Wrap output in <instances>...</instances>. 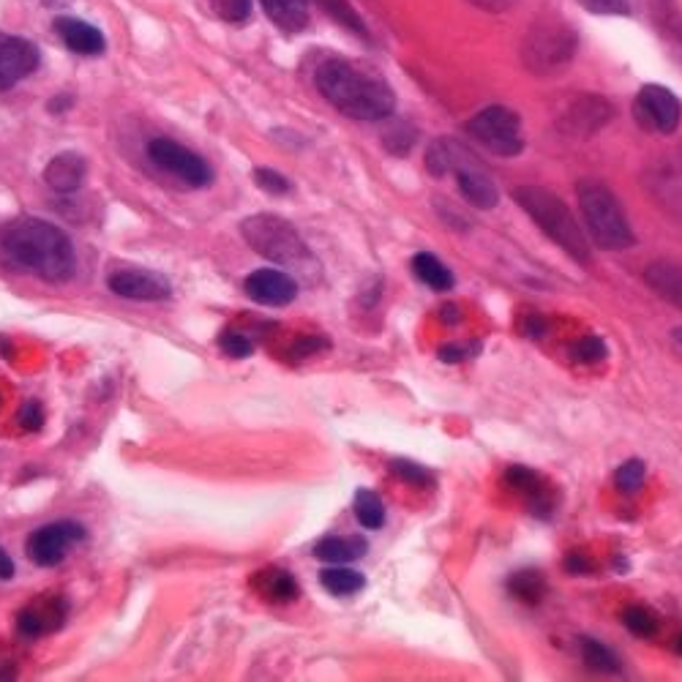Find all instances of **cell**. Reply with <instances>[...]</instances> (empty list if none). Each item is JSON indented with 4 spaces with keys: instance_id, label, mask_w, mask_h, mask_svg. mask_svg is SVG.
<instances>
[{
    "instance_id": "6da1fadb",
    "label": "cell",
    "mask_w": 682,
    "mask_h": 682,
    "mask_svg": "<svg viewBox=\"0 0 682 682\" xmlns=\"http://www.w3.org/2000/svg\"><path fill=\"white\" fill-rule=\"evenodd\" d=\"M0 249L17 268L50 284H63L74 276L77 254L69 235L50 221L22 219L3 232Z\"/></svg>"
},
{
    "instance_id": "7a4b0ae2",
    "label": "cell",
    "mask_w": 682,
    "mask_h": 682,
    "mask_svg": "<svg viewBox=\"0 0 682 682\" xmlns=\"http://www.w3.org/2000/svg\"><path fill=\"white\" fill-rule=\"evenodd\" d=\"M317 91L331 101L333 107L355 118V121H382L396 110V96L388 82L358 69L350 61H325L314 74Z\"/></svg>"
},
{
    "instance_id": "3957f363",
    "label": "cell",
    "mask_w": 682,
    "mask_h": 682,
    "mask_svg": "<svg viewBox=\"0 0 682 682\" xmlns=\"http://www.w3.org/2000/svg\"><path fill=\"white\" fill-rule=\"evenodd\" d=\"M513 200L530 216L546 238H552L568 257L579 262V265H590V243L582 227L576 224L568 205L554 194V191L543 189V186H519L513 191Z\"/></svg>"
},
{
    "instance_id": "277c9868",
    "label": "cell",
    "mask_w": 682,
    "mask_h": 682,
    "mask_svg": "<svg viewBox=\"0 0 682 682\" xmlns=\"http://www.w3.org/2000/svg\"><path fill=\"white\" fill-rule=\"evenodd\" d=\"M241 235L243 241L249 243L257 254H262L265 260L279 262L284 268L301 273H306V268H317V260H314L306 241L298 235L290 221H284L281 216H273V213L249 216V219H243Z\"/></svg>"
},
{
    "instance_id": "5b68a950",
    "label": "cell",
    "mask_w": 682,
    "mask_h": 682,
    "mask_svg": "<svg viewBox=\"0 0 682 682\" xmlns=\"http://www.w3.org/2000/svg\"><path fill=\"white\" fill-rule=\"evenodd\" d=\"M576 197L582 205L587 232L598 249L622 251L636 243V235L625 219L622 205L603 183L582 181L576 186Z\"/></svg>"
},
{
    "instance_id": "8992f818",
    "label": "cell",
    "mask_w": 682,
    "mask_h": 682,
    "mask_svg": "<svg viewBox=\"0 0 682 682\" xmlns=\"http://www.w3.org/2000/svg\"><path fill=\"white\" fill-rule=\"evenodd\" d=\"M576 33L562 22H538L522 41V61L532 74H557L576 55Z\"/></svg>"
},
{
    "instance_id": "52a82bcc",
    "label": "cell",
    "mask_w": 682,
    "mask_h": 682,
    "mask_svg": "<svg viewBox=\"0 0 682 682\" xmlns=\"http://www.w3.org/2000/svg\"><path fill=\"white\" fill-rule=\"evenodd\" d=\"M467 131L494 156H508L511 159V156H519L524 151V134L519 115L508 110V107H500V104L486 107L475 118H470Z\"/></svg>"
},
{
    "instance_id": "ba28073f",
    "label": "cell",
    "mask_w": 682,
    "mask_h": 682,
    "mask_svg": "<svg viewBox=\"0 0 682 682\" xmlns=\"http://www.w3.org/2000/svg\"><path fill=\"white\" fill-rule=\"evenodd\" d=\"M148 159L191 189H205L213 181V170L208 161L197 153H191L189 148L178 145L175 140H167V137H156V140L148 142Z\"/></svg>"
},
{
    "instance_id": "9c48e42d",
    "label": "cell",
    "mask_w": 682,
    "mask_h": 682,
    "mask_svg": "<svg viewBox=\"0 0 682 682\" xmlns=\"http://www.w3.org/2000/svg\"><path fill=\"white\" fill-rule=\"evenodd\" d=\"M85 538V527L77 522H55L44 524L39 530H33L28 538V557L33 565L39 568H55L66 560V554L74 543H80Z\"/></svg>"
},
{
    "instance_id": "30bf717a",
    "label": "cell",
    "mask_w": 682,
    "mask_h": 682,
    "mask_svg": "<svg viewBox=\"0 0 682 682\" xmlns=\"http://www.w3.org/2000/svg\"><path fill=\"white\" fill-rule=\"evenodd\" d=\"M636 115L652 131L672 134L680 126L682 107L677 96L663 85H644L636 96Z\"/></svg>"
},
{
    "instance_id": "8fae6325",
    "label": "cell",
    "mask_w": 682,
    "mask_h": 682,
    "mask_svg": "<svg viewBox=\"0 0 682 682\" xmlns=\"http://www.w3.org/2000/svg\"><path fill=\"white\" fill-rule=\"evenodd\" d=\"M39 47L20 36L0 33V91H11L25 77L39 69Z\"/></svg>"
},
{
    "instance_id": "7c38bea8",
    "label": "cell",
    "mask_w": 682,
    "mask_h": 682,
    "mask_svg": "<svg viewBox=\"0 0 682 682\" xmlns=\"http://www.w3.org/2000/svg\"><path fill=\"white\" fill-rule=\"evenodd\" d=\"M243 292L260 306L279 309V306H290L298 298V281L292 279L290 273L276 271V268H260L246 276Z\"/></svg>"
},
{
    "instance_id": "4fadbf2b",
    "label": "cell",
    "mask_w": 682,
    "mask_h": 682,
    "mask_svg": "<svg viewBox=\"0 0 682 682\" xmlns=\"http://www.w3.org/2000/svg\"><path fill=\"white\" fill-rule=\"evenodd\" d=\"M115 295L131 298V301H167L170 298V281L161 273L145 271V268H126V271H115L107 279Z\"/></svg>"
},
{
    "instance_id": "5bb4252c",
    "label": "cell",
    "mask_w": 682,
    "mask_h": 682,
    "mask_svg": "<svg viewBox=\"0 0 682 682\" xmlns=\"http://www.w3.org/2000/svg\"><path fill=\"white\" fill-rule=\"evenodd\" d=\"M614 118V107L601 96H579L562 112L560 129L573 137H590Z\"/></svg>"
},
{
    "instance_id": "9a60e30c",
    "label": "cell",
    "mask_w": 682,
    "mask_h": 682,
    "mask_svg": "<svg viewBox=\"0 0 682 682\" xmlns=\"http://www.w3.org/2000/svg\"><path fill=\"white\" fill-rule=\"evenodd\" d=\"M453 175H456V181H459V191H462V197L470 202V205H475V208H481V211H492L494 205L500 202L497 183H494L492 175H489V172L483 170L481 164H478V159L472 156V151L467 153L459 164H456Z\"/></svg>"
},
{
    "instance_id": "2e32d148",
    "label": "cell",
    "mask_w": 682,
    "mask_h": 682,
    "mask_svg": "<svg viewBox=\"0 0 682 682\" xmlns=\"http://www.w3.org/2000/svg\"><path fill=\"white\" fill-rule=\"evenodd\" d=\"M55 33L77 55H101L104 47H107L99 28H93V25L77 20V17H58L55 20Z\"/></svg>"
},
{
    "instance_id": "e0dca14e",
    "label": "cell",
    "mask_w": 682,
    "mask_h": 682,
    "mask_svg": "<svg viewBox=\"0 0 682 682\" xmlns=\"http://www.w3.org/2000/svg\"><path fill=\"white\" fill-rule=\"evenodd\" d=\"M85 172H88V164H85L80 153H58L47 164L44 181H47V186L52 191H58V194H71V191H77L82 186Z\"/></svg>"
},
{
    "instance_id": "ac0fdd59",
    "label": "cell",
    "mask_w": 682,
    "mask_h": 682,
    "mask_svg": "<svg viewBox=\"0 0 682 682\" xmlns=\"http://www.w3.org/2000/svg\"><path fill=\"white\" fill-rule=\"evenodd\" d=\"M508 483H511L516 492H522L527 497V502L532 505V511L538 516H549L554 508L552 489H546V483L538 478V472H532L530 467H511L508 470Z\"/></svg>"
},
{
    "instance_id": "d6986e66",
    "label": "cell",
    "mask_w": 682,
    "mask_h": 682,
    "mask_svg": "<svg viewBox=\"0 0 682 682\" xmlns=\"http://www.w3.org/2000/svg\"><path fill=\"white\" fill-rule=\"evenodd\" d=\"M63 617H66L63 601H44V606L33 603V606H28V609H22L17 614V628H20L22 636L36 639L41 633L55 631L63 622Z\"/></svg>"
},
{
    "instance_id": "ffe728a7",
    "label": "cell",
    "mask_w": 682,
    "mask_h": 682,
    "mask_svg": "<svg viewBox=\"0 0 682 682\" xmlns=\"http://www.w3.org/2000/svg\"><path fill=\"white\" fill-rule=\"evenodd\" d=\"M644 281H647L650 290L661 295L663 301L682 309V265H674V262L666 260L652 262L644 271Z\"/></svg>"
},
{
    "instance_id": "44dd1931",
    "label": "cell",
    "mask_w": 682,
    "mask_h": 682,
    "mask_svg": "<svg viewBox=\"0 0 682 682\" xmlns=\"http://www.w3.org/2000/svg\"><path fill=\"white\" fill-rule=\"evenodd\" d=\"M366 541H363L361 535H350V538H344V535H328V538H322L317 546H314V557L322 562H333V565H344V562H355L361 560L363 554H366Z\"/></svg>"
},
{
    "instance_id": "7402d4cb",
    "label": "cell",
    "mask_w": 682,
    "mask_h": 682,
    "mask_svg": "<svg viewBox=\"0 0 682 682\" xmlns=\"http://www.w3.org/2000/svg\"><path fill=\"white\" fill-rule=\"evenodd\" d=\"M254 590L265 595L273 603H290L298 598V584L292 579V573L281 571V568H265L251 576Z\"/></svg>"
},
{
    "instance_id": "603a6c76",
    "label": "cell",
    "mask_w": 682,
    "mask_h": 682,
    "mask_svg": "<svg viewBox=\"0 0 682 682\" xmlns=\"http://www.w3.org/2000/svg\"><path fill=\"white\" fill-rule=\"evenodd\" d=\"M268 17L276 22V28L284 33H301L309 25V9L306 0H262Z\"/></svg>"
},
{
    "instance_id": "cb8c5ba5",
    "label": "cell",
    "mask_w": 682,
    "mask_h": 682,
    "mask_svg": "<svg viewBox=\"0 0 682 682\" xmlns=\"http://www.w3.org/2000/svg\"><path fill=\"white\" fill-rule=\"evenodd\" d=\"M467 153H470V148L462 145V142L451 140V137H440V140H434L432 145H429V151H426V167H429V172H432L434 178H442V175H448V172L456 170V164H459Z\"/></svg>"
},
{
    "instance_id": "d4e9b609",
    "label": "cell",
    "mask_w": 682,
    "mask_h": 682,
    "mask_svg": "<svg viewBox=\"0 0 682 682\" xmlns=\"http://www.w3.org/2000/svg\"><path fill=\"white\" fill-rule=\"evenodd\" d=\"M412 273H415L426 287H432V290L437 292H445L453 287V273L448 271V265L442 260H437L429 251L415 254V260H412Z\"/></svg>"
},
{
    "instance_id": "484cf974",
    "label": "cell",
    "mask_w": 682,
    "mask_h": 682,
    "mask_svg": "<svg viewBox=\"0 0 682 682\" xmlns=\"http://www.w3.org/2000/svg\"><path fill=\"white\" fill-rule=\"evenodd\" d=\"M320 582L325 590L331 592V595H339V598H347V595H355V592L363 590V584H366V579H363V573L352 571V568H341V565H336V568H325V571L320 573Z\"/></svg>"
},
{
    "instance_id": "4316f807",
    "label": "cell",
    "mask_w": 682,
    "mask_h": 682,
    "mask_svg": "<svg viewBox=\"0 0 682 682\" xmlns=\"http://www.w3.org/2000/svg\"><path fill=\"white\" fill-rule=\"evenodd\" d=\"M508 592L522 603H541L546 595V579L541 571H519L508 579Z\"/></svg>"
},
{
    "instance_id": "83f0119b",
    "label": "cell",
    "mask_w": 682,
    "mask_h": 682,
    "mask_svg": "<svg viewBox=\"0 0 682 682\" xmlns=\"http://www.w3.org/2000/svg\"><path fill=\"white\" fill-rule=\"evenodd\" d=\"M333 22H339L344 31L355 33L361 39H369V31H366V22L361 20V14L352 9L347 0H314Z\"/></svg>"
},
{
    "instance_id": "f1b7e54d",
    "label": "cell",
    "mask_w": 682,
    "mask_h": 682,
    "mask_svg": "<svg viewBox=\"0 0 682 682\" xmlns=\"http://www.w3.org/2000/svg\"><path fill=\"white\" fill-rule=\"evenodd\" d=\"M352 508H355V516H358V522H361L366 530H380L382 524H385V505H382L380 494L369 492V489H361V492L355 494Z\"/></svg>"
},
{
    "instance_id": "f546056e",
    "label": "cell",
    "mask_w": 682,
    "mask_h": 682,
    "mask_svg": "<svg viewBox=\"0 0 682 682\" xmlns=\"http://www.w3.org/2000/svg\"><path fill=\"white\" fill-rule=\"evenodd\" d=\"M579 647H582V658L590 669H595V672H620V658L606 644L595 642V639H582Z\"/></svg>"
},
{
    "instance_id": "4dcf8cb0",
    "label": "cell",
    "mask_w": 682,
    "mask_h": 682,
    "mask_svg": "<svg viewBox=\"0 0 682 682\" xmlns=\"http://www.w3.org/2000/svg\"><path fill=\"white\" fill-rule=\"evenodd\" d=\"M622 622H625V628H628L633 636H642V639H650L652 633L658 631L655 614H652L650 609H644V606H631V609H625V612H622Z\"/></svg>"
},
{
    "instance_id": "1f68e13d",
    "label": "cell",
    "mask_w": 682,
    "mask_h": 682,
    "mask_svg": "<svg viewBox=\"0 0 682 682\" xmlns=\"http://www.w3.org/2000/svg\"><path fill=\"white\" fill-rule=\"evenodd\" d=\"M614 483L622 494H636L644 486V462L642 459H628L614 472Z\"/></svg>"
},
{
    "instance_id": "d6a6232c",
    "label": "cell",
    "mask_w": 682,
    "mask_h": 682,
    "mask_svg": "<svg viewBox=\"0 0 682 682\" xmlns=\"http://www.w3.org/2000/svg\"><path fill=\"white\" fill-rule=\"evenodd\" d=\"M415 140H418V134H415V129L407 126V123H396V126L385 131V137H382L385 148L391 153H396V156H407L412 145H415Z\"/></svg>"
},
{
    "instance_id": "836d02e7",
    "label": "cell",
    "mask_w": 682,
    "mask_h": 682,
    "mask_svg": "<svg viewBox=\"0 0 682 682\" xmlns=\"http://www.w3.org/2000/svg\"><path fill=\"white\" fill-rule=\"evenodd\" d=\"M211 9L230 25H243L251 17V0H211Z\"/></svg>"
},
{
    "instance_id": "e575fe53",
    "label": "cell",
    "mask_w": 682,
    "mask_h": 682,
    "mask_svg": "<svg viewBox=\"0 0 682 682\" xmlns=\"http://www.w3.org/2000/svg\"><path fill=\"white\" fill-rule=\"evenodd\" d=\"M219 347L227 358H249L254 352V344L249 341V336H243L241 331H224L219 336Z\"/></svg>"
},
{
    "instance_id": "d590c367",
    "label": "cell",
    "mask_w": 682,
    "mask_h": 682,
    "mask_svg": "<svg viewBox=\"0 0 682 682\" xmlns=\"http://www.w3.org/2000/svg\"><path fill=\"white\" fill-rule=\"evenodd\" d=\"M573 355L582 363H601L609 355V350H606V341L601 336H584L582 341H576Z\"/></svg>"
},
{
    "instance_id": "8d00e7d4",
    "label": "cell",
    "mask_w": 682,
    "mask_h": 682,
    "mask_svg": "<svg viewBox=\"0 0 682 682\" xmlns=\"http://www.w3.org/2000/svg\"><path fill=\"white\" fill-rule=\"evenodd\" d=\"M391 472H396L402 481L415 483V486H432L434 483L432 472L426 470V467H421V464L407 462V459H396V462H391Z\"/></svg>"
},
{
    "instance_id": "74e56055",
    "label": "cell",
    "mask_w": 682,
    "mask_h": 682,
    "mask_svg": "<svg viewBox=\"0 0 682 682\" xmlns=\"http://www.w3.org/2000/svg\"><path fill=\"white\" fill-rule=\"evenodd\" d=\"M254 183H257L262 191H268V194H287V191L292 189L290 181H287L281 172L268 170V167H257V170H254Z\"/></svg>"
},
{
    "instance_id": "f35d334b",
    "label": "cell",
    "mask_w": 682,
    "mask_h": 682,
    "mask_svg": "<svg viewBox=\"0 0 682 682\" xmlns=\"http://www.w3.org/2000/svg\"><path fill=\"white\" fill-rule=\"evenodd\" d=\"M584 11L590 14H601V17H625L631 14L628 0H579Z\"/></svg>"
},
{
    "instance_id": "ab89813d",
    "label": "cell",
    "mask_w": 682,
    "mask_h": 682,
    "mask_svg": "<svg viewBox=\"0 0 682 682\" xmlns=\"http://www.w3.org/2000/svg\"><path fill=\"white\" fill-rule=\"evenodd\" d=\"M17 423H20L25 432H39L44 426V412H41L39 402H25L17 412Z\"/></svg>"
},
{
    "instance_id": "60d3db41",
    "label": "cell",
    "mask_w": 682,
    "mask_h": 682,
    "mask_svg": "<svg viewBox=\"0 0 682 682\" xmlns=\"http://www.w3.org/2000/svg\"><path fill=\"white\" fill-rule=\"evenodd\" d=\"M478 352V344H445L440 350V358L445 363H459V361H467V358H472Z\"/></svg>"
},
{
    "instance_id": "b9f144b4",
    "label": "cell",
    "mask_w": 682,
    "mask_h": 682,
    "mask_svg": "<svg viewBox=\"0 0 682 682\" xmlns=\"http://www.w3.org/2000/svg\"><path fill=\"white\" fill-rule=\"evenodd\" d=\"M565 571L573 573V576H584V573L595 571V562H592L587 554L573 552L565 557Z\"/></svg>"
},
{
    "instance_id": "7bdbcfd3",
    "label": "cell",
    "mask_w": 682,
    "mask_h": 682,
    "mask_svg": "<svg viewBox=\"0 0 682 682\" xmlns=\"http://www.w3.org/2000/svg\"><path fill=\"white\" fill-rule=\"evenodd\" d=\"M472 6H478V9H486V11H505L508 6H511L513 0H470Z\"/></svg>"
},
{
    "instance_id": "ee69618b",
    "label": "cell",
    "mask_w": 682,
    "mask_h": 682,
    "mask_svg": "<svg viewBox=\"0 0 682 682\" xmlns=\"http://www.w3.org/2000/svg\"><path fill=\"white\" fill-rule=\"evenodd\" d=\"M11 576H14V562L6 554V549H0V582H9Z\"/></svg>"
},
{
    "instance_id": "f6af8a7d",
    "label": "cell",
    "mask_w": 682,
    "mask_h": 682,
    "mask_svg": "<svg viewBox=\"0 0 682 682\" xmlns=\"http://www.w3.org/2000/svg\"><path fill=\"white\" fill-rule=\"evenodd\" d=\"M71 104H74V99H71V96H66V93H61V96H55V99L50 101V112H55V115H58V112L69 110Z\"/></svg>"
},
{
    "instance_id": "bcb514c9",
    "label": "cell",
    "mask_w": 682,
    "mask_h": 682,
    "mask_svg": "<svg viewBox=\"0 0 682 682\" xmlns=\"http://www.w3.org/2000/svg\"><path fill=\"white\" fill-rule=\"evenodd\" d=\"M524 331L530 333L532 339H535V336H541V333H543V320H541V317H530V320H527V325H524Z\"/></svg>"
},
{
    "instance_id": "7dc6e473",
    "label": "cell",
    "mask_w": 682,
    "mask_h": 682,
    "mask_svg": "<svg viewBox=\"0 0 682 682\" xmlns=\"http://www.w3.org/2000/svg\"><path fill=\"white\" fill-rule=\"evenodd\" d=\"M442 311H445V320H451V322L459 320V309H456V306H445Z\"/></svg>"
},
{
    "instance_id": "c3c4849f",
    "label": "cell",
    "mask_w": 682,
    "mask_h": 682,
    "mask_svg": "<svg viewBox=\"0 0 682 682\" xmlns=\"http://www.w3.org/2000/svg\"><path fill=\"white\" fill-rule=\"evenodd\" d=\"M44 6H50V9H58V6H66L69 0H41Z\"/></svg>"
},
{
    "instance_id": "681fc988",
    "label": "cell",
    "mask_w": 682,
    "mask_h": 682,
    "mask_svg": "<svg viewBox=\"0 0 682 682\" xmlns=\"http://www.w3.org/2000/svg\"><path fill=\"white\" fill-rule=\"evenodd\" d=\"M674 650H677L682 655V633H680V636H677V639H674Z\"/></svg>"
},
{
    "instance_id": "f907efd6",
    "label": "cell",
    "mask_w": 682,
    "mask_h": 682,
    "mask_svg": "<svg viewBox=\"0 0 682 682\" xmlns=\"http://www.w3.org/2000/svg\"><path fill=\"white\" fill-rule=\"evenodd\" d=\"M674 341H677V344L682 347V328H677V331H674Z\"/></svg>"
}]
</instances>
